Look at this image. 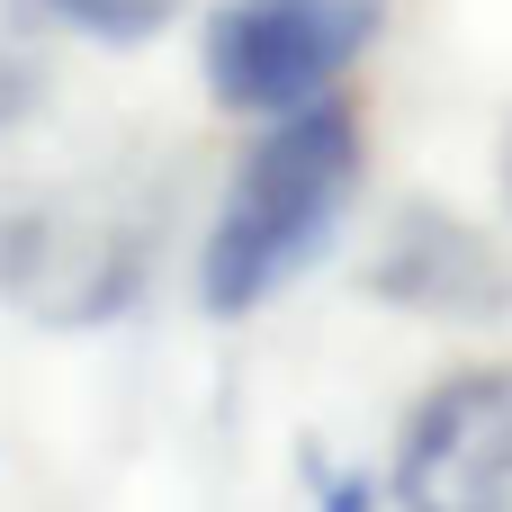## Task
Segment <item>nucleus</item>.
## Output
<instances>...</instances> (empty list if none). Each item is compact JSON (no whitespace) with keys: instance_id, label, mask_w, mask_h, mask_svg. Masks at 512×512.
<instances>
[{"instance_id":"nucleus-1","label":"nucleus","mask_w":512,"mask_h":512,"mask_svg":"<svg viewBox=\"0 0 512 512\" xmlns=\"http://www.w3.org/2000/svg\"><path fill=\"white\" fill-rule=\"evenodd\" d=\"M360 189V126L324 99L288 108L234 171L216 225H207V252H198V288L216 315H243L261 306L288 270L315 261V243L333 234L342 198Z\"/></svg>"},{"instance_id":"nucleus-2","label":"nucleus","mask_w":512,"mask_h":512,"mask_svg":"<svg viewBox=\"0 0 512 512\" xmlns=\"http://www.w3.org/2000/svg\"><path fill=\"white\" fill-rule=\"evenodd\" d=\"M144 279V216L117 189L0 198V297L36 324H99Z\"/></svg>"},{"instance_id":"nucleus-3","label":"nucleus","mask_w":512,"mask_h":512,"mask_svg":"<svg viewBox=\"0 0 512 512\" xmlns=\"http://www.w3.org/2000/svg\"><path fill=\"white\" fill-rule=\"evenodd\" d=\"M369 45V0H225L207 27V81L225 108L288 117Z\"/></svg>"},{"instance_id":"nucleus-4","label":"nucleus","mask_w":512,"mask_h":512,"mask_svg":"<svg viewBox=\"0 0 512 512\" xmlns=\"http://www.w3.org/2000/svg\"><path fill=\"white\" fill-rule=\"evenodd\" d=\"M378 288L396 306H432V315H504L512 306V261L486 234H468L459 216L414 207L396 225L387 261H378Z\"/></svg>"},{"instance_id":"nucleus-5","label":"nucleus","mask_w":512,"mask_h":512,"mask_svg":"<svg viewBox=\"0 0 512 512\" xmlns=\"http://www.w3.org/2000/svg\"><path fill=\"white\" fill-rule=\"evenodd\" d=\"M18 9H45V18H63L81 36H108V45H135L171 18V0H18Z\"/></svg>"},{"instance_id":"nucleus-6","label":"nucleus","mask_w":512,"mask_h":512,"mask_svg":"<svg viewBox=\"0 0 512 512\" xmlns=\"http://www.w3.org/2000/svg\"><path fill=\"white\" fill-rule=\"evenodd\" d=\"M36 90H45V72H36V45L18 36V9H0V126H18V117L36 108Z\"/></svg>"}]
</instances>
